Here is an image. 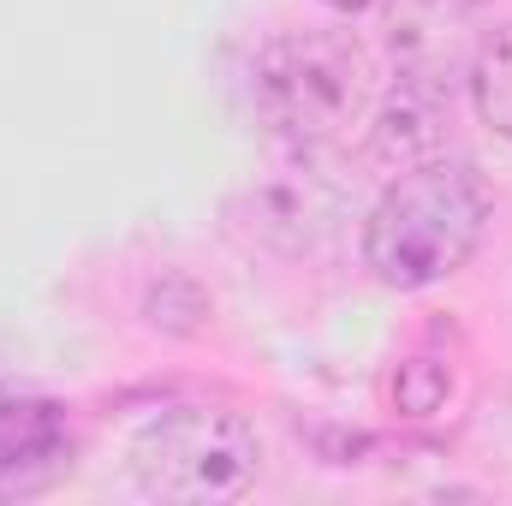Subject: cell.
<instances>
[{"label": "cell", "mask_w": 512, "mask_h": 506, "mask_svg": "<svg viewBox=\"0 0 512 506\" xmlns=\"http://www.w3.org/2000/svg\"><path fill=\"white\" fill-rule=\"evenodd\" d=\"M477 6L483 0H393L387 42L399 54V72L453 84V72L471 66V54L483 42L477 36Z\"/></svg>", "instance_id": "5"}, {"label": "cell", "mask_w": 512, "mask_h": 506, "mask_svg": "<svg viewBox=\"0 0 512 506\" xmlns=\"http://www.w3.org/2000/svg\"><path fill=\"white\" fill-rule=\"evenodd\" d=\"M256 114L292 149H334L376 108L370 54L346 30H280L251 66Z\"/></svg>", "instance_id": "2"}, {"label": "cell", "mask_w": 512, "mask_h": 506, "mask_svg": "<svg viewBox=\"0 0 512 506\" xmlns=\"http://www.w3.org/2000/svg\"><path fill=\"white\" fill-rule=\"evenodd\" d=\"M131 477L149 501H239L262 477V435L227 405H173L131 441Z\"/></svg>", "instance_id": "3"}, {"label": "cell", "mask_w": 512, "mask_h": 506, "mask_svg": "<svg viewBox=\"0 0 512 506\" xmlns=\"http://www.w3.org/2000/svg\"><path fill=\"white\" fill-rule=\"evenodd\" d=\"M447 364L441 358H405L399 370H393V405L405 411V417H429V411H441V399H447Z\"/></svg>", "instance_id": "8"}, {"label": "cell", "mask_w": 512, "mask_h": 506, "mask_svg": "<svg viewBox=\"0 0 512 506\" xmlns=\"http://www.w3.org/2000/svg\"><path fill=\"white\" fill-rule=\"evenodd\" d=\"M447 126H453V96L441 78H417L399 72L393 90L370 108V149L387 167H423L447 149Z\"/></svg>", "instance_id": "6"}, {"label": "cell", "mask_w": 512, "mask_h": 506, "mask_svg": "<svg viewBox=\"0 0 512 506\" xmlns=\"http://www.w3.org/2000/svg\"><path fill=\"white\" fill-rule=\"evenodd\" d=\"M465 84H471L477 120L495 131V137L512 143V24L483 30L477 54H471V66H465Z\"/></svg>", "instance_id": "7"}, {"label": "cell", "mask_w": 512, "mask_h": 506, "mask_svg": "<svg viewBox=\"0 0 512 506\" xmlns=\"http://www.w3.org/2000/svg\"><path fill=\"white\" fill-rule=\"evenodd\" d=\"M322 6H334V12H370L376 0H322Z\"/></svg>", "instance_id": "9"}, {"label": "cell", "mask_w": 512, "mask_h": 506, "mask_svg": "<svg viewBox=\"0 0 512 506\" xmlns=\"http://www.w3.org/2000/svg\"><path fill=\"white\" fill-rule=\"evenodd\" d=\"M489 227V191L465 161L405 167L364 221V262L393 292H423L459 274Z\"/></svg>", "instance_id": "1"}, {"label": "cell", "mask_w": 512, "mask_h": 506, "mask_svg": "<svg viewBox=\"0 0 512 506\" xmlns=\"http://www.w3.org/2000/svg\"><path fill=\"white\" fill-rule=\"evenodd\" d=\"M72 417L60 399L6 393L0 399V501H24L54 489L72 471Z\"/></svg>", "instance_id": "4"}]
</instances>
